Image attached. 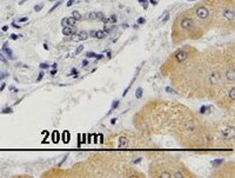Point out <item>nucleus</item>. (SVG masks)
Masks as SVG:
<instances>
[{
    "instance_id": "obj_1",
    "label": "nucleus",
    "mask_w": 235,
    "mask_h": 178,
    "mask_svg": "<svg viewBox=\"0 0 235 178\" xmlns=\"http://www.w3.org/2000/svg\"><path fill=\"white\" fill-rule=\"evenodd\" d=\"M161 74L169 78L176 93L186 98H207L203 56L192 46H183L161 66Z\"/></svg>"
},
{
    "instance_id": "obj_2",
    "label": "nucleus",
    "mask_w": 235,
    "mask_h": 178,
    "mask_svg": "<svg viewBox=\"0 0 235 178\" xmlns=\"http://www.w3.org/2000/svg\"><path fill=\"white\" fill-rule=\"evenodd\" d=\"M188 107L179 103L152 100L134 116V126L146 136L173 135L179 120Z\"/></svg>"
},
{
    "instance_id": "obj_3",
    "label": "nucleus",
    "mask_w": 235,
    "mask_h": 178,
    "mask_svg": "<svg viewBox=\"0 0 235 178\" xmlns=\"http://www.w3.org/2000/svg\"><path fill=\"white\" fill-rule=\"evenodd\" d=\"M173 136L187 149H209L213 147L212 126L202 121L189 109L179 120Z\"/></svg>"
},
{
    "instance_id": "obj_4",
    "label": "nucleus",
    "mask_w": 235,
    "mask_h": 178,
    "mask_svg": "<svg viewBox=\"0 0 235 178\" xmlns=\"http://www.w3.org/2000/svg\"><path fill=\"white\" fill-rule=\"evenodd\" d=\"M148 175L153 178H192L195 175L175 157L155 152L149 163Z\"/></svg>"
},
{
    "instance_id": "obj_5",
    "label": "nucleus",
    "mask_w": 235,
    "mask_h": 178,
    "mask_svg": "<svg viewBox=\"0 0 235 178\" xmlns=\"http://www.w3.org/2000/svg\"><path fill=\"white\" fill-rule=\"evenodd\" d=\"M205 33L206 31L196 21L192 10H188L186 12L180 13L176 17L173 25L172 39L174 44L179 45L187 39H200L202 36H205Z\"/></svg>"
},
{
    "instance_id": "obj_6",
    "label": "nucleus",
    "mask_w": 235,
    "mask_h": 178,
    "mask_svg": "<svg viewBox=\"0 0 235 178\" xmlns=\"http://www.w3.org/2000/svg\"><path fill=\"white\" fill-rule=\"evenodd\" d=\"M107 145L111 149L129 150V149H143L151 145L148 136L133 131H125L117 135H113L107 139Z\"/></svg>"
},
{
    "instance_id": "obj_7",
    "label": "nucleus",
    "mask_w": 235,
    "mask_h": 178,
    "mask_svg": "<svg viewBox=\"0 0 235 178\" xmlns=\"http://www.w3.org/2000/svg\"><path fill=\"white\" fill-rule=\"evenodd\" d=\"M214 24L228 31L234 30L235 7L234 0H213Z\"/></svg>"
},
{
    "instance_id": "obj_8",
    "label": "nucleus",
    "mask_w": 235,
    "mask_h": 178,
    "mask_svg": "<svg viewBox=\"0 0 235 178\" xmlns=\"http://www.w3.org/2000/svg\"><path fill=\"white\" fill-rule=\"evenodd\" d=\"M213 133V146L221 147L222 150L233 149L234 147L235 132H234V120L227 119L217 123L212 126Z\"/></svg>"
},
{
    "instance_id": "obj_9",
    "label": "nucleus",
    "mask_w": 235,
    "mask_h": 178,
    "mask_svg": "<svg viewBox=\"0 0 235 178\" xmlns=\"http://www.w3.org/2000/svg\"><path fill=\"white\" fill-rule=\"evenodd\" d=\"M212 100H214V103L217 106L225 110L233 109L235 104V84L225 83L217 90V92L214 95Z\"/></svg>"
},
{
    "instance_id": "obj_10",
    "label": "nucleus",
    "mask_w": 235,
    "mask_h": 178,
    "mask_svg": "<svg viewBox=\"0 0 235 178\" xmlns=\"http://www.w3.org/2000/svg\"><path fill=\"white\" fill-rule=\"evenodd\" d=\"M222 72L226 83L235 84V58L234 50L228 48L222 52Z\"/></svg>"
},
{
    "instance_id": "obj_11",
    "label": "nucleus",
    "mask_w": 235,
    "mask_h": 178,
    "mask_svg": "<svg viewBox=\"0 0 235 178\" xmlns=\"http://www.w3.org/2000/svg\"><path fill=\"white\" fill-rule=\"evenodd\" d=\"M233 168H234V163H228L225 166H221V169L216 171L213 175V177H234V171L231 172V169Z\"/></svg>"
},
{
    "instance_id": "obj_12",
    "label": "nucleus",
    "mask_w": 235,
    "mask_h": 178,
    "mask_svg": "<svg viewBox=\"0 0 235 178\" xmlns=\"http://www.w3.org/2000/svg\"><path fill=\"white\" fill-rule=\"evenodd\" d=\"M88 37H89L88 32H86V31H80L78 33L72 34V40H73V41H84V40L88 39Z\"/></svg>"
},
{
    "instance_id": "obj_13",
    "label": "nucleus",
    "mask_w": 235,
    "mask_h": 178,
    "mask_svg": "<svg viewBox=\"0 0 235 178\" xmlns=\"http://www.w3.org/2000/svg\"><path fill=\"white\" fill-rule=\"evenodd\" d=\"M75 19L71 16V17H66L61 20V26L65 27V26H75Z\"/></svg>"
},
{
    "instance_id": "obj_14",
    "label": "nucleus",
    "mask_w": 235,
    "mask_h": 178,
    "mask_svg": "<svg viewBox=\"0 0 235 178\" xmlns=\"http://www.w3.org/2000/svg\"><path fill=\"white\" fill-rule=\"evenodd\" d=\"M75 33V26H65L62 27V34L64 36H72Z\"/></svg>"
},
{
    "instance_id": "obj_15",
    "label": "nucleus",
    "mask_w": 235,
    "mask_h": 178,
    "mask_svg": "<svg viewBox=\"0 0 235 178\" xmlns=\"http://www.w3.org/2000/svg\"><path fill=\"white\" fill-rule=\"evenodd\" d=\"M6 44H7V42H5V45H4V47H2V51L7 54V57H8L10 59H13V54H12L13 52H12V50H11V48H8V47H7V45H6Z\"/></svg>"
},
{
    "instance_id": "obj_16",
    "label": "nucleus",
    "mask_w": 235,
    "mask_h": 178,
    "mask_svg": "<svg viewBox=\"0 0 235 178\" xmlns=\"http://www.w3.org/2000/svg\"><path fill=\"white\" fill-rule=\"evenodd\" d=\"M106 34H107V33H106L105 31H101V30L94 32V37H95L97 39H103V38L106 37Z\"/></svg>"
},
{
    "instance_id": "obj_17",
    "label": "nucleus",
    "mask_w": 235,
    "mask_h": 178,
    "mask_svg": "<svg viewBox=\"0 0 235 178\" xmlns=\"http://www.w3.org/2000/svg\"><path fill=\"white\" fill-rule=\"evenodd\" d=\"M72 17L75 19V21H80V20L82 19V16L80 14L79 11H73V12H72Z\"/></svg>"
},
{
    "instance_id": "obj_18",
    "label": "nucleus",
    "mask_w": 235,
    "mask_h": 178,
    "mask_svg": "<svg viewBox=\"0 0 235 178\" xmlns=\"http://www.w3.org/2000/svg\"><path fill=\"white\" fill-rule=\"evenodd\" d=\"M87 20H97V12H91L87 14Z\"/></svg>"
},
{
    "instance_id": "obj_19",
    "label": "nucleus",
    "mask_w": 235,
    "mask_h": 178,
    "mask_svg": "<svg viewBox=\"0 0 235 178\" xmlns=\"http://www.w3.org/2000/svg\"><path fill=\"white\" fill-rule=\"evenodd\" d=\"M142 93H143V90H142V87H137V92H135V97L137 99H140L142 97Z\"/></svg>"
},
{
    "instance_id": "obj_20",
    "label": "nucleus",
    "mask_w": 235,
    "mask_h": 178,
    "mask_svg": "<svg viewBox=\"0 0 235 178\" xmlns=\"http://www.w3.org/2000/svg\"><path fill=\"white\" fill-rule=\"evenodd\" d=\"M221 164H222V159H215V160L212 162V165H213L214 168H219Z\"/></svg>"
},
{
    "instance_id": "obj_21",
    "label": "nucleus",
    "mask_w": 235,
    "mask_h": 178,
    "mask_svg": "<svg viewBox=\"0 0 235 178\" xmlns=\"http://www.w3.org/2000/svg\"><path fill=\"white\" fill-rule=\"evenodd\" d=\"M106 17L103 16V13L102 12H97V20H100V21H102V20L105 19Z\"/></svg>"
},
{
    "instance_id": "obj_22",
    "label": "nucleus",
    "mask_w": 235,
    "mask_h": 178,
    "mask_svg": "<svg viewBox=\"0 0 235 178\" xmlns=\"http://www.w3.org/2000/svg\"><path fill=\"white\" fill-rule=\"evenodd\" d=\"M137 1L142 4V7H143L145 10H147V8H148V1H147V0H137Z\"/></svg>"
},
{
    "instance_id": "obj_23",
    "label": "nucleus",
    "mask_w": 235,
    "mask_h": 178,
    "mask_svg": "<svg viewBox=\"0 0 235 178\" xmlns=\"http://www.w3.org/2000/svg\"><path fill=\"white\" fill-rule=\"evenodd\" d=\"M13 112V110H12V107H6V109H4L2 111H1V113L4 115V113H12Z\"/></svg>"
},
{
    "instance_id": "obj_24",
    "label": "nucleus",
    "mask_w": 235,
    "mask_h": 178,
    "mask_svg": "<svg viewBox=\"0 0 235 178\" xmlns=\"http://www.w3.org/2000/svg\"><path fill=\"white\" fill-rule=\"evenodd\" d=\"M42 7H44L42 4H38L37 6H34V11H35V12H40V11L42 10Z\"/></svg>"
},
{
    "instance_id": "obj_25",
    "label": "nucleus",
    "mask_w": 235,
    "mask_h": 178,
    "mask_svg": "<svg viewBox=\"0 0 235 178\" xmlns=\"http://www.w3.org/2000/svg\"><path fill=\"white\" fill-rule=\"evenodd\" d=\"M60 5H61V1H57V4H55V5H54V6H53V7H52L50 11H48V13H52V12H53V11H54V10H55L58 6H60Z\"/></svg>"
},
{
    "instance_id": "obj_26",
    "label": "nucleus",
    "mask_w": 235,
    "mask_h": 178,
    "mask_svg": "<svg viewBox=\"0 0 235 178\" xmlns=\"http://www.w3.org/2000/svg\"><path fill=\"white\" fill-rule=\"evenodd\" d=\"M117 106H119V100H114V101H113V104H112V110L117 109Z\"/></svg>"
},
{
    "instance_id": "obj_27",
    "label": "nucleus",
    "mask_w": 235,
    "mask_h": 178,
    "mask_svg": "<svg viewBox=\"0 0 235 178\" xmlns=\"http://www.w3.org/2000/svg\"><path fill=\"white\" fill-rule=\"evenodd\" d=\"M86 56H87V58H95V56H97V54H95L94 52H88Z\"/></svg>"
},
{
    "instance_id": "obj_28",
    "label": "nucleus",
    "mask_w": 235,
    "mask_h": 178,
    "mask_svg": "<svg viewBox=\"0 0 235 178\" xmlns=\"http://www.w3.org/2000/svg\"><path fill=\"white\" fill-rule=\"evenodd\" d=\"M82 50H84V45H80V46H79L78 48H77V51H75V53H77V54H79V53H80V52H81Z\"/></svg>"
},
{
    "instance_id": "obj_29",
    "label": "nucleus",
    "mask_w": 235,
    "mask_h": 178,
    "mask_svg": "<svg viewBox=\"0 0 235 178\" xmlns=\"http://www.w3.org/2000/svg\"><path fill=\"white\" fill-rule=\"evenodd\" d=\"M0 60H1L4 64H7V59H6V58H5V57H4L1 53H0Z\"/></svg>"
},
{
    "instance_id": "obj_30",
    "label": "nucleus",
    "mask_w": 235,
    "mask_h": 178,
    "mask_svg": "<svg viewBox=\"0 0 235 178\" xmlns=\"http://www.w3.org/2000/svg\"><path fill=\"white\" fill-rule=\"evenodd\" d=\"M42 78H44V72H40L39 76H38V78H37V81H40Z\"/></svg>"
},
{
    "instance_id": "obj_31",
    "label": "nucleus",
    "mask_w": 235,
    "mask_h": 178,
    "mask_svg": "<svg viewBox=\"0 0 235 178\" xmlns=\"http://www.w3.org/2000/svg\"><path fill=\"white\" fill-rule=\"evenodd\" d=\"M18 38H19V36H17V34H14V33H13V34H11V39L17 40Z\"/></svg>"
},
{
    "instance_id": "obj_32",
    "label": "nucleus",
    "mask_w": 235,
    "mask_h": 178,
    "mask_svg": "<svg viewBox=\"0 0 235 178\" xmlns=\"http://www.w3.org/2000/svg\"><path fill=\"white\" fill-rule=\"evenodd\" d=\"M73 2H74V0H68L67 1V7H71L73 5Z\"/></svg>"
},
{
    "instance_id": "obj_33",
    "label": "nucleus",
    "mask_w": 235,
    "mask_h": 178,
    "mask_svg": "<svg viewBox=\"0 0 235 178\" xmlns=\"http://www.w3.org/2000/svg\"><path fill=\"white\" fill-rule=\"evenodd\" d=\"M146 20H145V18H139L137 19V24H143Z\"/></svg>"
},
{
    "instance_id": "obj_34",
    "label": "nucleus",
    "mask_w": 235,
    "mask_h": 178,
    "mask_svg": "<svg viewBox=\"0 0 235 178\" xmlns=\"http://www.w3.org/2000/svg\"><path fill=\"white\" fill-rule=\"evenodd\" d=\"M27 20H28V18H27V17H25V18H20L19 21H20V22H26Z\"/></svg>"
},
{
    "instance_id": "obj_35",
    "label": "nucleus",
    "mask_w": 235,
    "mask_h": 178,
    "mask_svg": "<svg viewBox=\"0 0 235 178\" xmlns=\"http://www.w3.org/2000/svg\"><path fill=\"white\" fill-rule=\"evenodd\" d=\"M40 67L41 69H47L48 67V64H40Z\"/></svg>"
},
{
    "instance_id": "obj_36",
    "label": "nucleus",
    "mask_w": 235,
    "mask_h": 178,
    "mask_svg": "<svg viewBox=\"0 0 235 178\" xmlns=\"http://www.w3.org/2000/svg\"><path fill=\"white\" fill-rule=\"evenodd\" d=\"M12 26H13V27H16V28H20V27H21V26H20V25H17V24H16V22H14V21H13V22H12Z\"/></svg>"
},
{
    "instance_id": "obj_37",
    "label": "nucleus",
    "mask_w": 235,
    "mask_h": 178,
    "mask_svg": "<svg viewBox=\"0 0 235 178\" xmlns=\"http://www.w3.org/2000/svg\"><path fill=\"white\" fill-rule=\"evenodd\" d=\"M5 87H6V83H2V85H1V87H0V91H2Z\"/></svg>"
},
{
    "instance_id": "obj_38",
    "label": "nucleus",
    "mask_w": 235,
    "mask_h": 178,
    "mask_svg": "<svg viewBox=\"0 0 235 178\" xmlns=\"http://www.w3.org/2000/svg\"><path fill=\"white\" fill-rule=\"evenodd\" d=\"M87 65H88V61L87 60H84L82 61V66H87Z\"/></svg>"
},
{
    "instance_id": "obj_39",
    "label": "nucleus",
    "mask_w": 235,
    "mask_h": 178,
    "mask_svg": "<svg viewBox=\"0 0 235 178\" xmlns=\"http://www.w3.org/2000/svg\"><path fill=\"white\" fill-rule=\"evenodd\" d=\"M55 73H57V70H55V69H54V70H52V71H51V74H52V76H54V74H55Z\"/></svg>"
},
{
    "instance_id": "obj_40",
    "label": "nucleus",
    "mask_w": 235,
    "mask_h": 178,
    "mask_svg": "<svg viewBox=\"0 0 235 178\" xmlns=\"http://www.w3.org/2000/svg\"><path fill=\"white\" fill-rule=\"evenodd\" d=\"M7 30H8V26H4V27H2V31H5V32H6Z\"/></svg>"
},
{
    "instance_id": "obj_41",
    "label": "nucleus",
    "mask_w": 235,
    "mask_h": 178,
    "mask_svg": "<svg viewBox=\"0 0 235 178\" xmlns=\"http://www.w3.org/2000/svg\"><path fill=\"white\" fill-rule=\"evenodd\" d=\"M26 1H27V0H20L19 5H22V4H24V2H26Z\"/></svg>"
},
{
    "instance_id": "obj_42",
    "label": "nucleus",
    "mask_w": 235,
    "mask_h": 178,
    "mask_svg": "<svg viewBox=\"0 0 235 178\" xmlns=\"http://www.w3.org/2000/svg\"><path fill=\"white\" fill-rule=\"evenodd\" d=\"M115 121H117V118H113V119H112V121H111V123H112V124H115Z\"/></svg>"
},
{
    "instance_id": "obj_43",
    "label": "nucleus",
    "mask_w": 235,
    "mask_h": 178,
    "mask_svg": "<svg viewBox=\"0 0 235 178\" xmlns=\"http://www.w3.org/2000/svg\"><path fill=\"white\" fill-rule=\"evenodd\" d=\"M151 2H152L153 5H157V0H151Z\"/></svg>"
},
{
    "instance_id": "obj_44",
    "label": "nucleus",
    "mask_w": 235,
    "mask_h": 178,
    "mask_svg": "<svg viewBox=\"0 0 235 178\" xmlns=\"http://www.w3.org/2000/svg\"><path fill=\"white\" fill-rule=\"evenodd\" d=\"M188 1H193V0H188Z\"/></svg>"
}]
</instances>
